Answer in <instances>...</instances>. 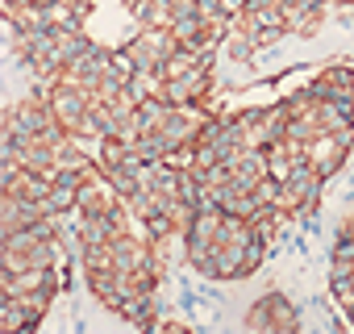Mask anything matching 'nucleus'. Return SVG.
Listing matches in <instances>:
<instances>
[{
  "label": "nucleus",
  "instance_id": "3",
  "mask_svg": "<svg viewBox=\"0 0 354 334\" xmlns=\"http://www.w3.org/2000/svg\"><path fill=\"white\" fill-rule=\"evenodd\" d=\"M254 330H288V326H296V313H292V305L283 301V297H263L254 309H250V317H246Z\"/></svg>",
  "mask_w": 354,
  "mask_h": 334
},
{
  "label": "nucleus",
  "instance_id": "1",
  "mask_svg": "<svg viewBox=\"0 0 354 334\" xmlns=\"http://www.w3.org/2000/svg\"><path fill=\"white\" fill-rule=\"evenodd\" d=\"M350 146H354V130H321V134L308 142V163L317 167L321 176H333L337 167L346 163Z\"/></svg>",
  "mask_w": 354,
  "mask_h": 334
},
{
  "label": "nucleus",
  "instance_id": "2",
  "mask_svg": "<svg viewBox=\"0 0 354 334\" xmlns=\"http://www.w3.org/2000/svg\"><path fill=\"white\" fill-rule=\"evenodd\" d=\"M308 92H313V96H321V100L354 105V71H350V67H342V63H333V67H325V71L308 84Z\"/></svg>",
  "mask_w": 354,
  "mask_h": 334
}]
</instances>
